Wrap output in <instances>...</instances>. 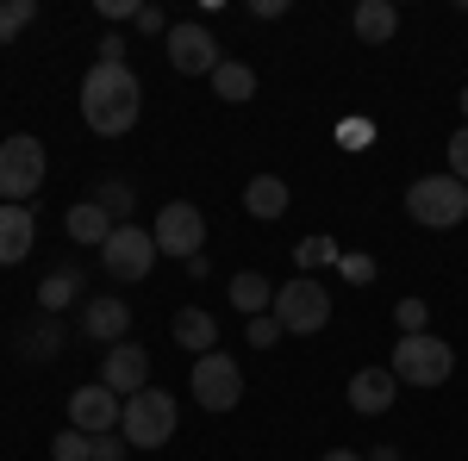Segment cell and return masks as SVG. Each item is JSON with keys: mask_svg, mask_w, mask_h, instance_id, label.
Listing matches in <instances>:
<instances>
[{"mask_svg": "<svg viewBox=\"0 0 468 461\" xmlns=\"http://www.w3.org/2000/svg\"><path fill=\"white\" fill-rule=\"evenodd\" d=\"M138 112H144V88H138V75L125 63H94L81 75V119H88V131L125 138L138 125Z\"/></svg>", "mask_w": 468, "mask_h": 461, "instance_id": "1", "label": "cell"}, {"mask_svg": "<svg viewBox=\"0 0 468 461\" xmlns=\"http://www.w3.org/2000/svg\"><path fill=\"white\" fill-rule=\"evenodd\" d=\"M181 424V412H176V399L163 387H144V393H132L125 399V418H119V436L132 443V449H169V436H176Z\"/></svg>", "mask_w": 468, "mask_h": 461, "instance_id": "2", "label": "cell"}, {"mask_svg": "<svg viewBox=\"0 0 468 461\" xmlns=\"http://www.w3.org/2000/svg\"><path fill=\"white\" fill-rule=\"evenodd\" d=\"M394 381H406V387H443L450 374H456V350L443 343V337H431V330H419V337H399L394 343Z\"/></svg>", "mask_w": 468, "mask_h": 461, "instance_id": "3", "label": "cell"}, {"mask_svg": "<svg viewBox=\"0 0 468 461\" xmlns=\"http://www.w3.org/2000/svg\"><path fill=\"white\" fill-rule=\"evenodd\" d=\"M406 213L419 218L425 231H450L468 218V187L456 175H419L406 187Z\"/></svg>", "mask_w": 468, "mask_h": 461, "instance_id": "4", "label": "cell"}, {"mask_svg": "<svg viewBox=\"0 0 468 461\" xmlns=\"http://www.w3.org/2000/svg\"><path fill=\"white\" fill-rule=\"evenodd\" d=\"M275 324L293 330V337H313L331 324V293H324L313 275H293L288 287H275Z\"/></svg>", "mask_w": 468, "mask_h": 461, "instance_id": "5", "label": "cell"}, {"mask_svg": "<svg viewBox=\"0 0 468 461\" xmlns=\"http://www.w3.org/2000/svg\"><path fill=\"white\" fill-rule=\"evenodd\" d=\"M37 187H44V143L19 131V138L0 143V200L6 206H26Z\"/></svg>", "mask_w": 468, "mask_h": 461, "instance_id": "6", "label": "cell"}, {"mask_svg": "<svg viewBox=\"0 0 468 461\" xmlns=\"http://www.w3.org/2000/svg\"><path fill=\"white\" fill-rule=\"evenodd\" d=\"M187 387L194 399L207 405V412H231L238 399H244V368L231 361V355H194V374H187Z\"/></svg>", "mask_w": 468, "mask_h": 461, "instance_id": "7", "label": "cell"}, {"mask_svg": "<svg viewBox=\"0 0 468 461\" xmlns=\"http://www.w3.org/2000/svg\"><path fill=\"white\" fill-rule=\"evenodd\" d=\"M156 237L150 231H138V225H119L107 244H101V268H107L112 281H144L150 268H156Z\"/></svg>", "mask_w": 468, "mask_h": 461, "instance_id": "8", "label": "cell"}, {"mask_svg": "<svg viewBox=\"0 0 468 461\" xmlns=\"http://www.w3.org/2000/svg\"><path fill=\"white\" fill-rule=\"evenodd\" d=\"M150 237H156V249L194 262L200 244H207V218H200V206H187V200H169V206L156 213V225H150Z\"/></svg>", "mask_w": 468, "mask_h": 461, "instance_id": "9", "label": "cell"}, {"mask_svg": "<svg viewBox=\"0 0 468 461\" xmlns=\"http://www.w3.org/2000/svg\"><path fill=\"white\" fill-rule=\"evenodd\" d=\"M119 418H125V399L101 381L69 393V430H81V436H107V430H119Z\"/></svg>", "mask_w": 468, "mask_h": 461, "instance_id": "10", "label": "cell"}, {"mask_svg": "<svg viewBox=\"0 0 468 461\" xmlns=\"http://www.w3.org/2000/svg\"><path fill=\"white\" fill-rule=\"evenodd\" d=\"M169 69L176 75H213L218 69V37L207 26H169Z\"/></svg>", "mask_w": 468, "mask_h": 461, "instance_id": "11", "label": "cell"}, {"mask_svg": "<svg viewBox=\"0 0 468 461\" xmlns=\"http://www.w3.org/2000/svg\"><path fill=\"white\" fill-rule=\"evenodd\" d=\"M101 387H112L119 399H132V393H144L150 387V355L125 337V343H112L107 361H101Z\"/></svg>", "mask_w": 468, "mask_h": 461, "instance_id": "12", "label": "cell"}, {"mask_svg": "<svg viewBox=\"0 0 468 461\" xmlns=\"http://www.w3.org/2000/svg\"><path fill=\"white\" fill-rule=\"evenodd\" d=\"M32 244H37L32 206H6V200H0V268H19V262L32 256Z\"/></svg>", "mask_w": 468, "mask_h": 461, "instance_id": "13", "label": "cell"}, {"mask_svg": "<svg viewBox=\"0 0 468 461\" xmlns=\"http://www.w3.org/2000/svg\"><path fill=\"white\" fill-rule=\"evenodd\" d=\"M394 368H362V374H350V387H344V399H350V412H362V418H381L388 405H394Z\"/></svg>", "mask_w": 468, "mask_h": 461, "instance_id": "14", "label": "cell"}, {"mask_svg": "<svg viewBox=\"0 0 468 461\" xmlns=\"http://www.w3.org/2000/svg\"><path fill=\"white\" fill-rule=\"evenodd\" d=\"M81 330H88L94 343H125V337H132V306H125V299H88Z\"/></svg>", "mask_w": 468, "mask_h": 461, "instance_id": "15", "label": "cell"}, {"mask_svg": "<svg viewBox=\"0 0 468 461\" xmlns=\"http://www.w3.org/2000/svg\"><path fill=\"white\" fill-rule=\"evenodd\" d=\"M63 231H69L75 244H107L112 231H119V225H112V213L107 206H94V200H81V206H69V213H63Z\"/></svg>", "mask_w": 468, "mask_h": 461, "instance_id": "16", "label": "cell"}, {"mask_svg": "<svg viewBox=\"0 0 468 461\" xmlns=\"http://www.w3.org/2000/svg\"><path fill=\"white\" fill-rule=\"evenodd\" d=\"M169 330H176L181 350H194V355H213L218 350V324H213V312H200V306H181Z\"/></svg>", "mask_w": 468, "mask_h": 461, "instance_id": "17", "label": "cell"}, {"mask_svg": "<svg viewBox=\"0 0 468 461\" xmlns=\"http://www.w3.org/2000/svg\"><path fill=\"white\" fill-rule=\"evenodd\" d=\"M225 293H231V306H238L244 319H262V312H275V287L262 281L256 268H244V275H231V287H225Z\"/></svg>", "mask_w": 468, "mask_h": 461, "instance_id": "18", "label": "cell"}, {"mask_svg": "<svg viewBox=\"0 0 468 461\" xmlns=\"http://www.w3.org/2000/svg\"><path fill=\"white\" fill-rule=\"evenodd\" d=\"M293 200H288V181L282 175H256L250 187H244V213L250 218H282Z\"/></svg>", "mask_w": 468, "mask_h": 461, "instance_id": "19", "label": "cell"}, {"mask_svg": "<svg viewBox=\"0 0 468 461\" xmlns=\"http://www.w3.org/2000/svg\"><path fill=\"white\" fill-rule=\"evenodd\" d=\"M350 26H356L362 44H388V37L399 32V13H394V0H362Z\"/></svg>", "mask_w": 468, "mask_h": 461, "instance_id": "20", "label": "cell"}, {"mask_svg": "<svg viewBox=\"0 0 468 461\" xmlns=\"http://www.w3.org/2000/svg\"><path fill=\"white\" fill-rule=\"evenodd\" d=\"M213 94L225 100V107H244V100L256 94V69L250 63H218L213 69Z\"/></svg>", "mask_w": 468, "mask_h": 461, "instance_id": "21", "label": "cell"}, {"mask_svg": "<svg viewBox=\"0 0 468 461\" xmlns=\"http://www.w3.org/2000/svg\"><path fill=\"white\" fill-rule=\"evenodd\" d=\"M69 299H81V275H75V268H57V275L37 281V306H44V312H63Z\"/></svg>", "mask_w": 468, "mask_h": 461, "instance_id": "22", "label": "cell"}, {"mask_svg": "<svg viewBox=\"0 0 468 461\" xmlns=\"http://www.w3.org/2000/svg\"><path fill=\"white\" fill-rule=\"evenodd\" d=\"M19 350H26V361H50V355L63 350V330H57V319L44 312L32 330H19Z\"/></svg>", "mask_w": 468, "mask_h": 461, "instance_id": "23", "label": "cell"}, {"mask_svg": "<svg viewBox=\"0 0 468 461\" xmlns=\"http://www.w3.org/2000/svg\"><path fill=\"white\" fill-rule=\"evenodd\" d=\"M37 19V0H0V37H19Z\"/></svg>", "mask_w": 468, "mask_h": 461, "instance_id": "24", "label": "cell"}, {"mask_svg": "<svg viewBox=\"0 0 468 461\" xmlns=\"http://www.w3.org/2000/svg\"><path fill=\"white\" fill-rule=\"evenodd\" d=\"M94 206H107V213L125 225V213H132V187H125V181H101V187H94Z\"/></svg>", "mask_w": 468, "mask_h": 461, "instance_id": "25", "label": "cell"}, {"mask_svg": "<svg viewBox=\"0 0 468 461\" xmlns=\"http://www.w3.org/2000/svg\"><path fill=\"white\" fill-rule=\"evenodd\" d=\"M88 443H94V436H81V430H57L50 456H57V461H88Z\"/></svg>", "mask_w": 468, "mask_h": 461, "instance_id": "26", "label": "cell"}, {"mask_svg": "<svg viewBox=\"0 0 468 461\" xmlns=\"http://www.w3.org/2000/svg\"><path fill=\"white\" fill-rule=\"evenodd\" d=\"M293 262H300V275L319 268V262H331V237H306V244H293Z\"/></svg>", "mask_w": 468, "mask_h": 461, "instance_id": "27", "label": "cell"}, {"mask_svg": "<svg viewBox=\"0 0 468 461\" xmlns=\"http://www.w3.org/2000/svg\"><path fill=\"white\" fill-rule=\"evenodd\" d=\"M275 343H282V324H275V312L250 319V350H275Z\"/></svg>", "mask_w": 468, "mask_h": 461, "instance_id": "28", "label": "cell"}, {"mask_svg": "<svg viewBox=\"0 0 468 461\" xmlns=\"http://www.w3.org/2000/svg\"><path fill=\"white\" fill-rule=\"evenodd\" d=\"M425 330V299H399V337H419Z\"/></svg>", "mask_w": 468, "mask_h": 461, "instance_id": "29", "label": "cell"}, {"mask_svg": "<svg viewBox=\"0 0 468 461\" xmlns=\"http://www.w3.org/2000/svg\"><path fill=\"white\" fill-rule=\"evenodd\" d=\"M450 175H456V181L468 187V125L456 131V138H450Z\"/></svg>", "mask_w": 468, "mask_h": 461, "instance_id": "30", "label": "cell"}, {"mask_svg": "<svg viewBox=\"0 0 468 461\" xmlns=\"http://www.w3.org/2000/svg\"><path fill=\"white\" fill-rule=\"evenodd\" d=\"M88 461H125V449H119V436H94V443H88Z\"/></svg>", "mask_w": 468, "mask_h": 461, "instance_id": "31", "label": "cell"}, {"mask_svg": "<svg viewBox=\"0 0 468 461\" xmlns=\"http://www.w3.org/2000/svg\"><path fill=\"white\" fill-rule=\"evenodd\" d=\"M132 26H138V32H163V6H138Z\"/></svg>", "mask_w": 468, "mask_h": 461, "instance_id": "32", "label": "cell"}, {"mask_svg": "<svg viewBox=\"0 0 468 461\" xmlns=\"http://www.w3.org/2000/svg\"><path fill=\"white\" fill-rule=\"evenodd\" d=\"M101 13H107V19H138V6H132V0H101Z\"/></svg>", "mask_w": 468, "mask_h": 461, "instance_id": "33", "label": "cell"}, {"mask_svg": "<svg viewBox=\"0 0 468 461\" xmlns=\"http://www.w3.org/2000/svg\"><path fill=\"white\" fill-rule=\"evenodd\" d=\"M101 63H125V37H101Z\"/></svg>", "mask_w": 468, "mask_h": 461, "instance_id": "34", "label": "cell"}, {"mask_svg": "<svg viewBox=\"0 0 468 461\" xmlns=\"http://www.w3.org/2000/svg\"><path fill=\"white\" fill-rule=\"evenodd\" d=\"M319 461H368V456H362V449H324Z\"/></svg>", "mask_w": 468, "mask_h": 461, "instance_id": "35", "label": "cell"}, {"mask_svg": "<svg viewBox=\"0 0 468 461\" xmlns=\"http://www.w3.org/2000/svg\"><path fill=\"white\" fill-rule=\"evenodd\" d=\"M368 461H399V449H394V443H381V449H368Z\"/></svg>", "mask_w": 468, "mask_h": 461, "instance_id": "36", "label": "cell"}, {"mask_svg": "<svg viewBox=\"0 0 468 461\" xmlns=\"http://www.w3.org/2000/svg\"><path fill=\"white\" fill-rule=\"evenodd\" d=\"M463 119H468V88H463Z\"/></svg>", "mask_w": 468, "mask_h": 461, "instance_id": "37", "label": "cell"}]
</instances>
